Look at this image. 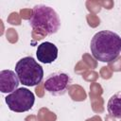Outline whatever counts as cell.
Wrapping results in <instances>:
<instances>
[{
  "label": "cell",
  "mask_w": 121,
  "mask_h": 121,
  "mask_svg": "<svg viewBox=\"0 0 121 121\" xmlns=\"http://www.w3.org/2000/svg\"><path fill=\"white\" fill-rule=\"evenodd\" d=\"M90 48L95 60L111 62L121 53V37L110 30L98 31L92 38Z\"/></svg>",
  "instance_id": "cell-1"
},
{
  "label": "cell",
  "mask_w": 121,
  "mask_h": 121,
  "mask_svg": "<svg viewBox=\"0 0 121 121\" xmlns=\"http://www.w3.org/2000/svg\"><path fill=\"white\" fill-rule=\"evenodd\" d=\"M29 25L33 30L42 35H52L59 30L60 21L58 13L51 7L40 4L34 6Z\"/></svg>",
  "instance_id": "cell-2"
},
{
  "label": "cell",
  "mask_w": 121,
  "mask_h": 121,
  "mask_svg": "<svg viewBox=\"0 0 121 121\" xmlns=\"http://www.w3.org/2000/svg\"><path fill=\"white\" fill-rule=\"evenodd\" d=\"M15 73L20 82L26 86H36L43 78V67L32 57L19 60L15 65Z\"/></svg>",
  "instance_id": "cell-3"
},
{
  "label": "cell",
  "mask_w": 121,
  "mask_h": 121,
  "mask_svg": "<svg viewBox=\"0 0 121 121\" xmlns=\"http://www.w3.org/2000/svg\"><path fill=\"white\" fill-rule=\"evenodd\" d=\"M9 109L15 112H25L29 111L35 102L34 94L27 88H18L5 97Z\"/></svg>",
  "instance_id": "cell-4"
},
{
  "label": "cell",
  "mask_w": 121,
  "mask_h": 121,
  "mask_svg": "<svg viewBox=\"0 0 121 121\" xmlns=\"http://www.w3.org/2000/svg\"><path fill=\"white\" fill-rule=\"evenodd\" d=\"M70 83L71 78L69 75L62 72H57L50 74L45 78L43 87L45 91H47L49 94L54 95H63L66 92Z\"/></svg>",
  "instance_id": "cell-5"
},
{
  "label": "cell",
  "mask_w": 121,
  "mask_h": 121,
  "mask_svg": "<svg viewBox=\"0 0 121 121\" xmlns=\"http://www.w3.org/2000/svg\"><path fill=\"white\" fill-rule=\"evenodd\" d=\"M58 47L50 43V42H43L38 45L36 56L39 61L43 63H52L58 58Z\"/></svg>",
  "instance_id": "cell-6"
},
{
  "label": "cell",
  "mask_w": 121,
  "mask_h": 121,
  "mask_svg": "<svg viewBox=\"0 0 121 121\" xmlns=\"http://www.w3.org/2000/svg\"><path fill=\"white\" fill-rule=\"evenodd\" d=\"M19 78L12 70H2L0 72V91L4 94L12 93L19 86Z\"/></svg>",
  "instance_id": "cell-7"
},
{
  "label": "cell",
  "mask_w": 121,
  "mask_h": 121,
  "mask_svg": "<svg viewBox=\"0 0 121 121\" xmlns=\"http://www.w3.org/2000/svg\"><path fill=\"white\" fill-rule=\"evenodd\" d=\"M107 110L112 117L121 119V91L113 94L107 104Z\"/></svg>",
  "instance_id": "cell-8"
}]
</instances>
